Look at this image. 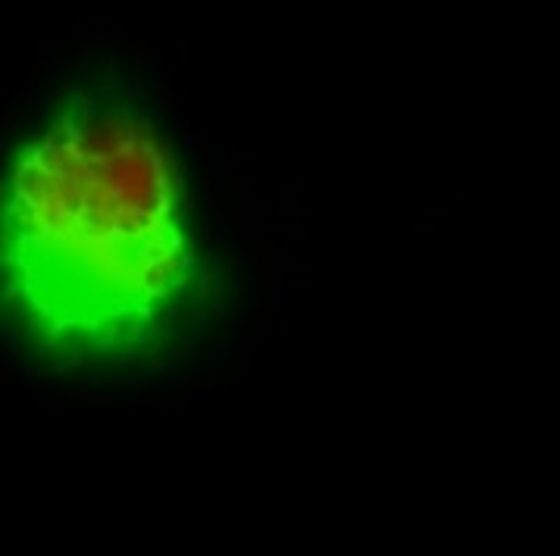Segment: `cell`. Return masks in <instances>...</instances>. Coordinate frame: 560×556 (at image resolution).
<instances>
[{"instance_id": "1", "label": "cell", "mask_w": 560, "mask_h": 556, "mask_svg": "<svg viewBox=\"0 0 560 556\" xmlns=\"http://www.w3.org/2000/svg\"><path fill=\"white\" fill-rule=\"evenodd\" d=\"M195 288L173 147L132 100L75 97L0 181V297L45 351L113 359L176 329Z\"/></svg>"}]
</instances>
